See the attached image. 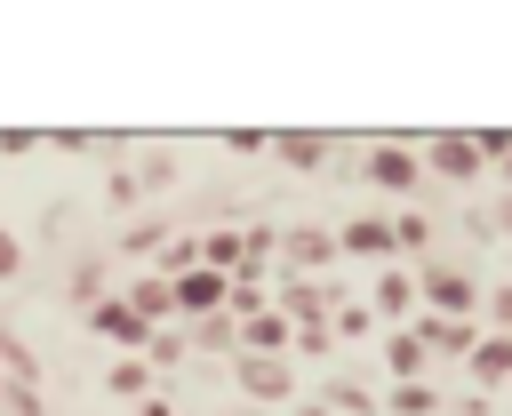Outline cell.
Instances as JSON below:
<instances>
[{
  "instance_id": "cell-23",
  "label": "cell",
  "mask_w": 512,
  "mask_h": 416,
  "mask_svg": "<svg viewBox=\"0 0 512 416\" xmlns=\"http://www.w3.org/2000/svg\"><path fill=\"white\" fill-rule=\"evenodd\" d=\"M424 240H432L424 216H392V248H424Z\"/></svg>"
},
{
  "instance_id": "cell-18",
  "label": "cell",
  "mask_w": 512,
  "mask_h": 416,
  "mask_svg": "<svg viewBox=\"0 0 512 416\" xmlns=\"http://www.w3.org/2000/svg\"><path fill=\"white\" fill-rule=\"evenodd\" d=\"M384 416H440V384H432V376L392 384V392H384Z\"/></svg>"
},
{
  "instance_id": "cell-17",
  "label": "cell",
  "mask_w": 512,
  "mask_h": 416,
  "mask_svg": "<svg viewBox=\"0 0 512 416\" xmlns=\"http://www.w3.org/2000/svg\"><path fill=\"white\" fill-rule=\"evenodd\" d=\"M104 392H112V400H128V408H136V400H144V392H152V368H144V352H120V360H112V368H104Z\"/></svg>"
},
{
  "instance_id": "cell-24",
  "label": "cell",
  "mask_w": 512,
  "mask_h": 416,
  "mask_svg": "<svg viewBox=\"0 0 512 416\" xmlns=\"http://www.w3.org/2000/svg\"><path fill=\"white\" fill-rule=\"evenodd\" d=\"M16 272H24V240H16V232H8V224H0V288H8V280H16Z\"/></svg>"
},
{
  "instance_id": "cell-10",
  "label": "cell",
  "mask_w": 512,
  "mask_h": 416,
  "mask_svg": "<svg viewBox=\"0 0 512 416\" xmlns=\"http://www.w3.org/2000/svg\"><path fill=\"white\" fill-rule=\"evenodd\" d=\"M464 376L480 384V400H488V392H512V336H504V328H496V336H480V344H472V360H464Z\"/></svg>"
},
{
  "instance_id": "cell-14",
  "label": "cell",
  "mask_w": 512,
  "mask_h": 416,
  "mask_svg": "<svg viewBox=\"0 0 512 416\" xmlns=\"http://www.w3.org/2000/svg\"><path fill=\"white\" fill-rule=\"evenodd\" d=\"M272 152L296 168V176H312V168H328V136L320 128H288V136H272Z\"/></svg>"
},
{
  "instance_id": "cell-20",
  "label": "cell",
  "mask_w": 512,
  "mask_h": 416,
  "mask_svg": "<svg viewBox=\"0 0 512 416\" xmlns=\"http://www.w3.org/2000/svg\"><path fill=\"white\" fill-rule=\"evenodd\" d=\"M112 288H104V264H80L72 272V312H88V304H104Z\"/></svg>"
},
{
  "instance_id": "cell-16",
  "label": "cell",
  "mask_w": 512,
  "mask_h": 416,
  "mask_svg": "<svg viewBox=\"0 0 512 416\" xmlns=\"http://www.w3.org/2000/svg\"><path fill=\"white\" fill-rule=\"evenodd\" d=\"M184 344H192V352H240V320H232V312L184 320Z\"/></svg>"
},
{
  "instance_id": "cell-25",
  "label": "cell",
  "mask_w": 512,
  "mask_h": 416,
  "mask_svg": "<svg viewBox=\"0 0 512 416\" xmlns=\"http://www.w3.org/2000/svg\"><path fill=\"white\" fill-rule=\"evenodd\" d=\"M32 144H40L32 128H0V160H16V152H32Z\"/></svg>"
},
{
  "instance_id": "cell-15",
  "label": "cell",
  "mask_w": 512,
  "mask_h": 416,
  "mask_svg": "<svg viewBox=\"0 0 512 416\" xmlns=\"http://www.w3.org/2000/svg\"><path fill=\"white\" fill-rule=\"evenodd\" d=\"M384 376H392V384H408V376H432V360H424V344H416L408 328H384Z\"/></svg>"
},
{
  "instance_id": "cell-12",
  "label": "cell",
  "mask_w": 512,
  "mask_h": 416,
  "mask_svg": "<svg viewBox=\"0 0 512 416\" xmlns=\"http://www.w3.org/2000/svg\"><path fill=\"white\" fill-rule=\"evenodd\" d=\"M416 144H376L368 152V184H384V192H416Z\"/></svg>"
},
{
  "instance_id": "cell-6",
  "label": "cell",
  "mask_w": 512,
  "mask_h": 416,
  "mask_svg": "<svg viewBox=\"0 0 512 416\" xmlns=\"http://www.w3.org/2000/svg\"><path fill=\"white\" fill-rule=\"evenodd\" d=\"M368 320H384V328H408V320H416V272L384 264V272H376V288H368Z\"/></svg>"
},
{
  "instance_id": "cell-2",
  "label": "cell",
  "mask_w": 512,
  "mask_h": 416,
  "mask_svg": "<svg viewBox=\"0 0 512 416\" xmlns=\"http://www.w3.org/2000/svg\"><path fill=\"white\" fill-rule=\"evenodd\" d=\"M272 248H280V272L288 280H328V264H336V232L328 224H288Z\"/></svg>"
},
{
  "instance_id": "cell-4",
  "label": "cell",
  "mask_w": 512,
  "mask_h": 416,
  "mask_svg": "<svg viewBox=\"0 0 512 416\" xmlns=\"http://www.w3.org/2000/svg\"><path fill=\"white\" fill-rule=\"evenodd\" d=\"M408 336L424 344V360H472V344L488 336L480 320H440V312H416L408 320Z\"/></svg>"
},
{
  "instance_id": "cell-27",
  "label": "cell",
  "mask_w": 512,
  "mask_h": 416,
  "mask_svg": "<svg viewBox=\"0 0 512 416\" xmlns=\"http://www.w3.org/2000/svg\"><path fill=\"white\" fill-rule=\"evenodd\" d=\"M488 168H504V184H512V136L496 144V160H488Z\"/></svg>"
},
{
  "instance_id": "cell-1",
  "label": "cell",
  "mask_w": 512,
  "mask_h": 416,
  "mask_svg": "<svg viewBox=\"0 0 512 416\" xmlns=\"http://www.w3.org/2000/svg\"><path fill=\"white\" fill-rule=\"evenodd\" d=\"M416 312L480 320V280H472V272H456V264H416Z\"/></svg>"
},
{
  "instance_id": "cell-3",
  "label": "cell",
  "mask_w": 512,
  "mask_h": 416,
  "mask_svg": "<svg viewBox=\"0 0 512 416\" xmlns=\"http://www.w3.org/2000/svg\"><path fill=\"white\" fill-rule=\"evenodd\" d=\"M416 168H424V176H440V184H472V176H480V144H472V128L432 136V144L416 152Z\"/></svg>"
},
{
  "instance_id": "cell-5",
  "label": "cell",
  "mask_w": 512,
  "mask_h": 416,
  "mask_svg": "<svg viewBox=\"0 0 512 416\" xmlns=\"http://www.w3.org/2000/svg\"><path fill=\"white\" fill-rule=\"evenodd\" d=\"M120 304H128V312H136L144 328H168V320H176V288H168V280H160L152 264L120 280Z\"/></svg>"
},
{
  "instance_id": "cell-21",
  "label": "cell",
  "mask_w": 512,
  "mask_h": 416,
  "mask_svg": "<svg viewBox=\"0 0 512 416\" xmlns=\"http://www.w3.org/2000/svg\"><path fill=\"white\" fill-rule=\"evenodd\" d=\"M152 248H168V224H160V216L128 224V256H152Z\"/></svg>"
},
{
  "instance_id": "cell-7",
  "label": "cell",
  "mask_w": 512,
  "mask_h": 416,
  "mask_svg": "<svg viewBox=\"0 0 512 416\" xmlns=\"http://www.w3.org/2000/svg\"><path fill=\"white\" fill-rule=\"evenodd\" d=\"M80 320H88V328H96V336H104L112 352H144V344H152V328H144V320H136V312L120 304V296H104V304H88Z\"/></svg>"
},
{
  "instance_id": "cell-22",
  "label": "cell",
  "mask_w": 512,
  "mask_h": 416,
  "mask_svg": "<svg viewBox=\"0 0 512 416\" xmlns=\"http://www.w3.org/2000/svg\"><path fill=\"white\" fill-rule=\"evenodd\" d=\"M216 144H224V152H272V128H224Z\"/></svg>"
},
{
  "instance_id": "cell-9",
  "label": "cell",
  "mask_w": 512,
  "mask_h": 416,
  "mask_svg": "<svg viewBox=\"0 0 512 416\" xmlns=\"http://www.w3.org/2000/svg\"><path fill=\"white\" fill-rule=\"evenodd\" d=\"M168 288H176V320H208V312H224V272H208V264L176 272Z\"/></svg>"
},
{
  "instance_id": "cell-11",
  "label": "cell",
  "mask_w": 512,
  "mask_h": 416,
  "mask_svg": "<svg viewBox=\"0 0 512 416\" xmlns=\"http://www.w3.org/2000/svg\"><path fill=\"white\" fill-rule=\"evenodd\" d=\"M336 256H368V264H384V256H392V216H376V208L352 216V224L336 232Z\"/></svg>"
},
{
  "instance_id": "cell-13",
  "label": "cell",
  "mask_w": 512,
  "mask_h": 416,
  "mask_svg": "<svg viewBox=\"0 0 512 416\" xmlns=\"http://www.w3.org/2000/svg\"><path fill=\"white\" fill-rule=\"evenodd\" d=\"M240 352H256V360H288V320L264 304V312H248L240 320Z\"/></svg>"
},
{
  "instance_id": "cell-28",
  "label": "cell",
  "mask_w": 512,
  "mask_h": 416,
  "mask_svg": "<svg viewBox=\"0 0 512 416\" xmlns=\"http://www.w3.org/2000/svg\"><path fill=\"white\" fill-rule=\"evenodd\" d=\"M288 416H328V408H320V400H296V408H288Z\"/></svg>"
},
{
  "instance_id": "cell-19",
  "label": "cell",
  "mask_w": 512,
  "mask_h": 416,
  "mask_svg": "<svg viewBox=\"0 0 512 416\" xmlns=\"http://www.w3.org/2000/svg\"><path fill=\"white\" fill-rule=\"evenodd\" d=\"M320 408H328V416H376V392H368V384H336Z\"/></svg>"
},
{
  "instance_id": "cell-8",
  "label": "cell",
  "mask_w": 512,
  "mask_h": 416,
  "mask_svg": "<svg viewBox=\"0 0 512 416\" xmlns=\"http://www.w3.org/2000/svg\"><path fill=\"white\" fill-rule=\"evenodd\" d=\"M232 384H240L248 400H296V368H288V360H256V352H240V360H232Z\"/></svg>"
},
{
  "instance_id": "cell-26",
  "label": "cell",
  "mask_w": 512,
  "mask_h": 416,
  "mask_svg": "<svg viewBox=\"0 0 512 416\" xmlns=\"http://www.w3.org/2000/svg\"><path fill=\"white\" fill-rule=\"evenodd\" d=\"M136 416H176V400H168V392H160V384H152V392H144V400H136Z\"/></svg>"
}]
</instances>
